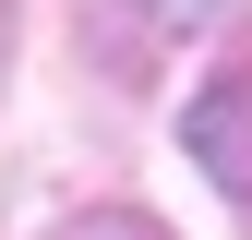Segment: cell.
Instances as JSON below:
<instances>
[{"instance_id": "cell-2", "label": "cell", "mask_w": 252, "mask_h": 240, "mask_svg": "<svg viewBox=\"0 0 252 240\" xmlns=\"http://www.w3.org/2000/svg\"><path fill=\"white\" fill-rule=\"evenodd\" d=\"M48 240H168L156 216H132V204H84V216H60Z\"/></svg>"}, {"instance_id": "cell-3", "label": "cell", "mask_w": 252, "mask_h": 240, "mask_svg": "<svg viewBox=\"0 0 252 240\" xmlns=\"http://www.w3.org/2000/svg\"><path fill=\"white\" fill-rule=\"evenodd\" d=\"M132 12L156 24V36H192V24H216V12H228V0H132Z\"/></svg>"}, {"instance_id": "cell-1", "label": "cell", "mask_w": 252, "mask_h": 240, "mask_svg": "<svg viewBox=\"0 0 252 240\" xmlns=\"http://www.w3.org/2000/svg\"><path fill=\"white\" fill-rule=\"evenodd\" d=\"M180 156H192L228 204H252V72L192 84V108H180Z\"/></svg>"}, {"instance_id": "cell-4", "label": "cell", "mask_w": 252, "mask_h": 240, "mask_svg": "<svg viewBox=\"0 0 252 240\" xmlns=\"http://www.w3.org/2000/svg\"><path fill=\"white\" fill-rule=\"evenodd\" d=\"M0 60H12V12H0Z\"/></svg>"}]
</instances>
